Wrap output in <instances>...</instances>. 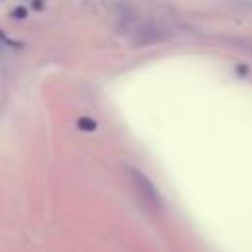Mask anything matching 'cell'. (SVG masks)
Masks as SVG:
<instances>
[{"label": "cell", "mask_w": 252, "mask_h": 252, "mask_svg": "<svg viewBox=\"0 0 252 252\" xmlns=\"http://www.w3.org/2000/svg\"><path fill=\"white\" fill-rule=\"evenodd\" d=\"M132 181H134V185H136V189H138V193H140L142 201H144V203H148V205H152V207H158L159 197H158V193H156L154 185H152V183H150L142 173H138V171H132Z\"/></svg>", "instance_id": "6da1fadb"}, {"label": "cell", "mask_w": 252, "mask_h": 252, "mask_svg": "<svg viewBox=\"0 0 252 252\" xmlns=\"http://www.w3.org/2000/svg\"><path fill=\"white\" fill-rule=\"evenodd\" d=\"M26 14H28V10H26L24 6H18V8L12 12V18H26Z\"/></svg>", "instance_id": "7a4b0ae2"}, {"label": "cell", "mask_w": 252, "mask_h": 252, "mask_svg": "<svg viewBox=\"0 0 252 252\" xmlns=\"http://www.w3.org/2000/svg\"><path fill=\"white\" fill-rule=\"evenodd\" d=\"M4 41H6V37H4L2 33H0V49H2V43H4Z\"/></svg>", "instance_id": "3957f363"}]
</instances>
